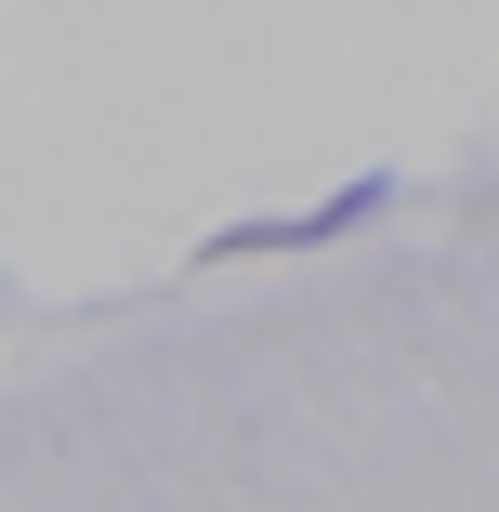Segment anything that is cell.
<instances>
[{
	"instance_id": "cell-1",
	"label": "cell",
	"mask_w": 499,
	"mask_h": 512,
	"mask_svg": "<svg viewBox=\"0 0 499 512\" xmlns=\"http://www.w3.org/2000/svg\"><path fill=\"white\" fill-rule=\"evenodd\" d=\"M381 211H394V171L342 184L329 211H289V224H224V237H211V263H237V250H316V237H342V224H381Z\"/></svg>"
}]
</instances>
